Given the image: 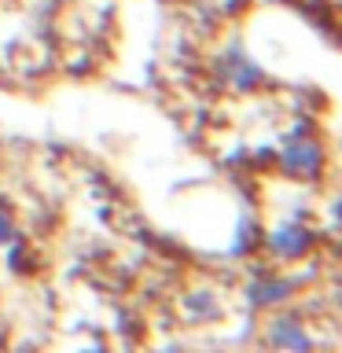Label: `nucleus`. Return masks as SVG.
Here are the masks:
<instances>
[{
  "label": "nucleus",
  "instance_id": "obj_1",
  "mask_svg": "<svg viewBox=\"0 0 342 353\" xmlns=\"http://www.w3.org/2000/svg\"><path fill=\"white\" fill-rule=\"evenodd\" d=\"M276 165H280V173L287 181H320V173H324L328 165V148L324 140L316 137L313 121H294L291 132L280 140V148H276Z\"/></svg>",
  "mask_w": 342,
  "mask_h": 353
},
{
  "label": "nucleus",
  "instance_id": "obj_2",
  "mask_svg": "<svg viewBox=\"0 0 342 353\" xmlns=\"http://www.w3.org/2000/svg\"><path fill=\"white\" fill-rule=\"evenodd\" d=\"M316 243H320L316 228L305 225V221H294V217L291 221H280L276 228L265 232V250H269V258L272 261H283V265L309 258Z\"/></svg>",
  "mask_w": 342,
  "mask_h": 353
},
{
  "label": "nucleus",
  "instance_id": "obj_3",
  "mask_svg": "<svg viewBox=\"0 0 342 353\" xmlns=\"http://www.w3.org/2000/svg\"><path fill=\"white\" fill-rule=\"evenodd\" d=\"M214 70H217V81L225 85L228 92H236V96H250V92H258V88L265 85V70L250 59V55H243L239 48L221 52L214 59Z\"/></svg>",
  "mask_w": 342,
  "mask_h": 353
},
{
  "label": "nucleus",
  "instance_id": "obj_4",
  "mask_svg": "<svg viewBox=\"0 0 342 353\" xmlns=\"http://www.w3.org/2000/svg\"><path fill=\"white\" fill-rule=\"evenodd\" d=\"M265 346L272 350H313L316 335L305 331L302 316H272L265 324Z\"/></svg>",
  "mask_w": 342,
  "mask_h": 353
},
{
  "label": "nucleus",
  "instance_id": "obj_5",
  "mask_svg": "<svg viewBox=\"0 0 342 353\" xmlns=\"http://www.w3.org/2000/svg\"><path fill=\"white\" fill-rule=\"evenodd\" d=\"M181 313L188 324H214V320L225 316V302H221L214 287H192L181 298Z\"/></svg>",
  "mask_w": 342,
  "mask_h": 353
},
{
  "label": "nucleus",
  "instance_id": "obj_6",
  "mask_svg": "<svg viewBox=\"0 0 342 353\" xmlns=\"http://www.w3.org/2000/svg\"><path fill=\"white\" fill-rule=\"evenodd\" d=\"M294 294V283L287 276H276V272H261L247 283V302L254 309H269V305H283L287 298Z\"/></svg>",
  "mask_w": 342,
  "mask_h": 353
},
{
  "label": "nucleus",
  "instance_id": "obj_7",
  "mask_svg": "<svg viewBox=\"0 0 342 353\" xmlns=\"http://www.w3.org/2000/svg\"><path fill=\"white\" fill-rule=\"evenodd\" d=\"M258 239H261V228L254 225V221H243L239 232H236V243H232V254H236V258H243L250 247H258Z\"/></svg>",
  "mask_w": 342,
  "mask_h": 353
},
{
  "label": "nucleus",
  "instance_id": "obj_8",
  "mask_svg": "<svg viewBox=\"0 0 342 353\" xmlns=\"http://www.w3.org/2000/svg\"><path fill=\"white\" fill-rule=\"evenodd\" d=\"M11 239H19V221H15V210L0 199V247H8Z\"/></svg>",
  "mask_w": 342,
  "mask_h": 353
}]
</instances>
